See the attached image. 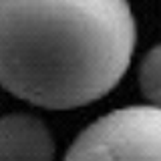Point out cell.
I'll use <instances>...</instances> for the list:
<instances>
[{
	"instance_id": "cell-1",
	"label": "cell",
	"mask_w": 161,
	"mask_h": 161,
	"mask_svg": "<svg viewBox=\"0 0 161 161\" xmlns=\"http://www.w3.org/2000/svg\"><path fill=\"white\" fill-rule=\"evenodd\" d=\"M129 0H0V87L44 109H75L127 73Z\"/></svg>"
},
{
	"instance_id": "cell-2",
	"label": "cell",
	"mask_w": 161,
	"mask_h": 161,
	"mask_svg": "<svg viewBox=\"0 0 161 161\" xmlns=\"http://www.w3.org/2000/svg\"><path fill=\"white\" fill-rule=\"evenodd\" d=\"M64 161H161V109L135 105L97 119Z\"/></svg>"
},
{
	"instance_id": "cell-3",
	"label": "cell",
	"mask_w": 161,
	"mask_h": 161,
	"mask_svg": "<svg viewBox=\"0 0 161 161\" xmlns=\"http://www.w3.org/2000/svg\"><path fill=\"white\" fill-rule=\"evenodd\" d=\"M54 139L38 117L12 113L0 117V161H53Z\"/></svg>"
},
{
	"instance_id": "cell-4",
	"label": "cell",
	"mask_w": 161,
	"mask_h": 161,
	"mask_svg": "<svg viewBox=\"0 0 161 161\" xmlns=\"http://www.w3.org/2000/svg\"><path fill=\"white\" fill-rule=\"evenodd\" d=\"M139 85L153 107L161 109V44L145 54L139 67Z\"/></svg>"
}]
</instances>
